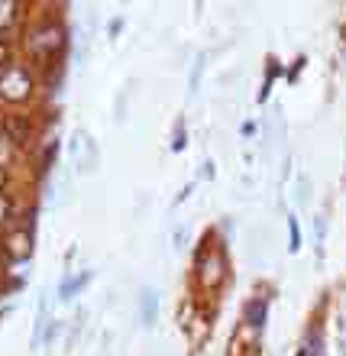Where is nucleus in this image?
Instances as JSON below:
<instances>
[{
    "instance_id": "1",
    "label": "nucleus",
    "mask_w": 346,
    "mask_h": 356,
    "mask_svg": "<svg viewBox=\"0 0 346 356\" xmlns=\"http://www.w3.org/2000/svg\"><path fill=\"white\" fill-rule=\"evenodd\" d=\"M204 243H207V240H204ZM197 282H201L207 291H217L226 282V253H224V243L211 240L207 246H201V253H197Z\"/></svg>"
},
{
    "instance_id": "2",
    "label": "nucleus",
    "mask_w": 346,
    "mask_h": 356,
    "mask_svg": "<svg viewBox=\"0 0 346 356\" xmlns=\"http://www.w3.org/2000/svg\"><path fill=\"white\" fill-rule=\"evenodd\" d=\"M29 94H33L29 68L19 65V62H7V65L0 68V97L10 104H19V101H26Z\"/></svg>"
},
{
    "instance_id": "3",
    "label": "nucleus",
    "mask_w": 346,
    "mask_h": 356,
    "mask_svg": "<svg viewBox=\"0 0 346 356\" xmlns=\"http://www.w3.org/2000/svg\"><path fill=\"white\" fill-rule=\"evenodd\" d=\"M26 46L36 58L49 62V58L56 56V52H62V46H65V29L58 26V23H52V19H46L42 26H36L26 36Z\"/></svg>"
},
{
    "instance_id": "4",
    "label": "nucleus",
    "mask_w": 346,
    "mask_h": 356,
    "mask_svg": "<svg viewBox=\"0 0 346 356\" xmlns=\"http://www.w3.org/2000/svg\"><path fill=\"white\" fill-rule=\"evenodd\" d=\"M0 130H3L7 143H17V146L33 140V120H29V113H3Z\"/></svg>"
},
{
    "instance_id": "5",
    "label": "nucleus",
    "mask_w": 346,
    "mask_h": 356,
    "mask_svg": "<svg viewBox=\"0 0 346 356\" xmlns=\"http://www.w3.org/2000/svg\"><path fill=\"white\" fill-rule=\"evenodd\" d=\"M29 250H33V236H29L26 227H17V230H10V234L3 236V256H7L10 263L26 259Z\"/></svg>"
},
{
    "instance_id": "6",
    "label": "nucleus",
    "mask_w": 346,
    "mask_h": 356,
    "mask_svg": "<svg viewBox=\"0 0 346 356\" xmlns=\"http://www.w3.org/2000/svg\"><path fill=\"white\" fill-rule=\"evenodd\" d=\"M246 327H253V330H262V324H265V301L262 298H253L249 305H246Z\"/></svg>"
},
{
    "instance_id": "7",
    "label": "nucleus",
    "mask_w": 346,
    "mask_h": 356,
    "mask_svg": "<svg viewBox=\"0 0 346 356\" xmlns=\"http://www.w3.org/2000/svg\"><path fill=\"white\" fill-rule=\"evenodd\" d=\"M17 17H19V3L3 0V3H0V36H3V33H10V26L17 23Z\"/></svg>"
},
{
    "instance_id": "8",
    "label": "nucleus",
    "mask_w": 346,
    "mask_h": 356,
    "mask_svg": "<svg viewBox=\"0 0 346 356\" xmlns=\"http://www.w3.org/2000/svg\"><path fill=\"white\" fill-rule=\"evenodd\" d=\"M46 324H49V305L46 298L39 301V314H36V334H33V347H42L46 340Z\"/></svg>"
},
{
    "instance_id": "9",
    "label": "nucleus",
    "mask_w": 346,
    "mask_h": 356,
    "mask_svg": "<svg viewBox=\"0 0 346 356\" xmlns=\"http://www.w3.org/2000/svg\"><path fill=\"white\" fill-rule=\"evenodd\" d=\"M142 324L149 327L152 321H156V295H152V289H142Z\"/></svg>"
},
{
    "instance_id": "10",
    "label": "nucleus",
    "mask_w": 346,
    "mask_h": 356,
    "mask_svg": "<svg viewBox=\"0 0 346 356\" xmlns=\"http://www.w3.org/2000/svg\"><path fill=\"white\" fill-rule=\"evenodd\" d=\"M304 356H324V340H320V327H314L308 334V343H304Z\"/></svg>"
},
{
    "instance_id": "11",
    "label": "nucleus",
    "mask_w": 346,
    "mask_h": 356,
    "mask_svg": "<svg viewBox=\"0 0 346 356\" xmlns=\"http://www.w3.org/2000/svg\"><path fill=\"white\" fill-rule=\"evenodd\" d=\"M85 279H88V275H81V279H78V275H68V279H65V285H62V298H72V295H75V291L78 289H81V285H85Z\"/></svg>"
},
{
    "instance_id": "12",
    "label": "nucleus",
    "mask_w": 346,
    "mask_h": 356,
    "mask_svg": "<svg viewBox=\"0 0 346 356\" xmlns=\"http://www.w3.org/2000/svg\"><path fill=\"white\" fill-rule=\"evenodd\" d=\"M10 214H13V204H10L7 195H0V224H7Z\"/></svg>"
},
{
    "instance_id": "13",
    "label": "nucleus",
    "mask_w": 346,
    "mask_h": 356,
    "mask_svg": "<svg viewBox=\"0 0 346 356\" xmlns=\"http://www.w3.org/2000/svg\"><path fill=\"white\" fill-rule=\"evenodd\" d=\"M288 230H291V250H298L301 246V230H298V220L288 217Z\"/></svg>"
},
{
    "instance_id": "14",
    "label": "nucleus",
    "mask_w": 346,
    "mask_h": 356,
    "mask_svg": "<svg viewBox=\"0 0 346 356\" xmlns=\"http://www.w3.org/2000/svg\"><path fill=\"white\" fill-rule=\"evenodd\" d=\"M172 146H175V149H181V146H185V127H181V123H178V130H175V143H172Z\"/></svg>"
},
{
    "instance_id": "15",
    "label": "nucleus",
    "mask_w": 346,
    "mask_h": 356,
    "mask_svg": "<svg viewBox=\"0 0 346 356\" xmlns=\"http://www.w3.org/2000/svg\"><path fill=\"white\" fill-rule=\"evenodd\" d=\"M340 334H343V343H346V318L340 321Z\"/></svg>"
},
{
    "instance_id": "16",
    "label": "nucleus",
    "mask_w": 346,
    "mask_h": 356,
    "mask_svg": "<svg viewBox=\"0 0 346 356\" xmlns=\"http://www.w3.org/2000/svg\"><path fill=\"white\" fill-rule=\"evenodd\" d=\"M0 195H3V169H0Z\"/></svg>"
}]
</instances>
